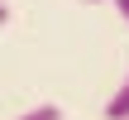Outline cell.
Instances as JSON below:
<instances>
[{"label":"cell","instance_id":"obj_1","mask_svg":"<svg viewBox=\"0 0 129 120\" xmlns=\"http://www.w3.org/2000/svg\"><path fill=\"white\" fill-rule=\"evenodd\" d=\"M105 120H129V72H124V82L115 87V96L105 101Z\"/></svg>","mask_w":129,"mask_h":120},{"label":"cell","instance_id":"obj_2","mask_svg":"<svg viewBox=\"0 0 129 120\" xmlns=\"http://www.w3.org/2000/svg\"><path fill=\"white\" fill-rule=\"evenodd\" d=\"M19 120H62V106H53V101H43V106H29Z\"/></svg>","mask_w":129,"mask_h":120},{"label":"cell","instance_id":"obj_3","mask_svg":"<svg viewBox=\"0 0 129 120\" xmlns=\"http://www.w3.org/2000/svg\"><path fill=\"white\" fill-rule=\"evenodd\" d=\"M115 10L124 14V24H129V0H115Z\"/></svg>","mask_w":129,"mask_h":120},{"label":"cell","instance_id":"obj_5","mask_svg":"<svg viewBox=\"0 0 129 120\" xmlns=\"http://www.w3.org/2000/svg\"><path fill=\"white\" fill-rule=\"evenodd\" d=\"M86 5H101V0H86Z\"/></svg>","mask_w":129,"mask_h":120},{"label":"cell","instance_id":"obj_4","mask_svg":"<svg viewBox=\"0 0 129 120\" xmlns=\"http://www.w3.org/2000/svg\"><path fill=\"white\" fill-rule=\"evenodd\" d=\"M5 19H10V5H5V0H0V24H5Z\"/></svg>","mask_w":129,"mask_h":120}]
</instances>
